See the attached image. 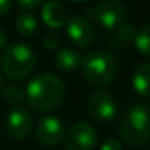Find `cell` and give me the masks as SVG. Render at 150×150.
<instances>
[{"label":"cell","instance_id":"6da1fadb","mask_svg":"<svg viewBox=\"0 0 150 150\" xmlns=\"http://www.w3.org/2000/svg\"><path fill=\"white\" fill-rule=\"evenodd\" d=\"M64 91L66 88L60 77L51 73H41L26 85L25 96L29 106L37 112H50L61 103Z\"/></svg>","mask_w":150,"mask_h":150},{"label":"cell","instance_id":"7a4b0ae2","mask_svg":"<svg viewBox=\"0 0 150 150\" xmlns=\"http://www.w3.org/2000/svg\"><path fill=\"white\" fill-rule=\"evenodd\" d=\"M120 134L130 146H142L150 140V106L136 103L128 108L120 124Z\"/></svg>","mask_w":150,"mask_h":150},{"label":"cell","instance_id":"3957f363","mask_svg":"<svg viewBox=\"0 0 150 150\" xmlns=\"http://www.w3.org/2000/svg\"><path fill=\"white\" fill-rule=\"evenodd\" d=\"M82 71L92 86H106L117 76V61L112 54L105 51H92L82 60Z\"/></svg>","mask_w":150,"mask_h":150},{"label":"cell","instance_id":"277c9868","mask_svg":"<svg viewBox=\"0 0 150 150\" xmlns=\"http://www.w3.org/2000/svg\"><path fill=\"white\" fill-rule=\"evenodd\" d=\"M35 52L23 42L9 45L1 55V69L12 80L25 79L35 67Z\"/></svg>","mask_w":150,"mask_h":150},{"label":"cell","instance_id":"5b68a950","mask_svg":"<svg viewBox=\"0 0 150 150\" xmlns=\"http://www.w3.org/2000/svg\"><path fill=\"white\" fill-rule=\"evenodd\" d=\"M86 15L105 29H115L124 23L125 7L120 0H102L95 7L86 9Z\"/></svg>","mask_w":150,"mask_h":150},{"label":"cell","instance_id":"8992f818","mask_svg":"<svg viewBox=\"0 0 150 150\" xmlns=\"http://www.w3.org/2000/svg\"><path fill=\"white\" fill-rule=\"evenodd\" d=\"M98 143L96 130L88 122H77L66 133L67 150H92Z\"/></svg>","mask_w":150,"mask_h":150},{"label":"cell","instance_id":"52a82bcc","mask_svg":"<svg viewBox=\"0 0 150 150\" xmlns=\"http://www.w3.org/2000/svg\"><path fill=\"white\" fill-rule=\"evenodd\" d=\"M88 109L91 115L99 122H109L117 114V102L109 92H95L88 100Z\"/></svg>","mask_w":150,"mask_h":150},{"label":"cell","instance_id":"ba28073f","mask_svg":"<svg viewBox=\"0 0 150 150\" xmlns=\"http://www.w3.org/2000/svg\"><path fill=\"white\" fill-rule=\"evenodd\" d=\"M66 34L69 40L77 47H88L95 40V29L92 23L83 16H71L66 22Z\"/></svg>","mask_w":150,"mask_h":150},{"label":"cell","instance_id":"9c48e42d","mask_svg":"<svg viewBox=\"0 0 150 150\" xmlns=\"http://www.w3.org/2000/svg\"><path fill=\"white\" fill-rule=\"evenodd\" d=\"M35 136L42 146H57L64 137V125L57 117H45L40 120Z\"/></svg>","mask_w":150,"mask_h":150},{"label":"cell","instance_id":"30bf717a","mask_svg":"<svg viewBox=\"0 0 150 150\" xmlns=\"http://www.w3.org/2000/svg\"><path fill=\"white\" fill-rule=\"evenodd\" d=\"M32 127L31 114L25 108H13L6 117V131L15 140L25 139Z\"/></svg>","mask_w":150,"mask_h":150},{"label":"cell","instance_id":"8fae6325","mask_svg":"<svg viewBox=\"0 0 150 150\" xmlns=\"http://www.w3.org/2000/svg\"><path fill=\"white\" fill-rule=\"evenodd\" d=\"M42 21L51 29H58L67 22V12L57 0H50L42 7Z\"/></svg>","mask_w":150,"mask_h":150},{"label":"cell","instance_id":"7c38bea8","mask_svg":"<svg viewBox=\"0 0 150 150\" xmlns=\"http://www.w3.org/2000/svg\"><path fill=\"white\" fill-rule=\"evenodd\" d=\"M133 89L142 98H150V63H142L133 73Z\"/></svg>","mask_w":150,"mask_h":150},{"label":"cell","instance_id":"4fadbf2b","mask_svg":"<svg viewBox=\"0 0 150 150\" xmlns=\"http://www.w3.org/2000/svg\"><path fill=\"white\" fill-rule=\"evenodd\" d=\"M82 63V57L74 48L66 47L55 54V64L63 71H74Z\"/></svg>","mask_w":150,"mask_h":150},{"label":"cell","instance_id":"5bb4252c","mask_svg":"<svg viewBox=\"0 0 150 150\" xmlns=\"http://www.w3.org/2000/svg\"><path fill=\"white\" fill-rule=\"evenodd\" d=\"M136 29L131 23H121L118 28L114 29V34L109 37V44L114 47H122L128 41L134 40Z\"/></svg>","mask_w":150,"mask_h":150},{"label":"cell","instance_id":"9a60e30c","mask_svg":"<svg viewBox=\"0 0 150 150\" xmlns=\"http://www.w3.org/2000/svg\"><path fill=\"white\" fill-rule=\"evenodd\" d=\"M15 25H16V31L23 35V37H31L35 34L37 28H38V22L35 19L34 15L28 13V12H23V13H19L16 21H15Z\"/></svg>","mask_w":150,"mask_h":150},{"label":"cell","instance_id":"2e32d148","mask_svg":"<svg viewBox=\"0 0 150 150\" xmlns=\"http://www.w3.org/2000/svg\"><path fill=\"white\" fill-rule=\"evenodd\" d=\"M134 45L142 54L150 57V23H146L136 32Z\"/></svg>","mask_w":150,"mask_h":150},{"label":"cell","instance_id":"e0dca14e","mask_svg":"<svg viewBox=\"0 0 150 150\" xmlns=\"http://www.w3.org/2000/svg\"><path fill=\"white\" fill-rule=\"evenodd\" d=\"M25 99V92L19 86H7L1 91V100L9 105H21Z\"/></svg>","mask_w":150,"mask_h":150},{"label":"cell","instance_id":"ac0fdd59","mask_svg":"<svg viewBox=\"0 0 150 150\" xmlns=\"http://www.w3.org/2000/svg\"><path fill=\"white\" fill-rule=\"evenodd\" d=\"M42 42H44V45L48 50H55L58 47V44H60V34L55 29H51L48 32H45Z\"/></svg>","mask_w":150,"mask_h":150},{"label":"cell","instance_id":"d6986e66","mask_svg":"<svg viewBox=\"0 0 150 150\" xmlns=\"http://www.w3.org/2000/svg\"><path fill=\"white\" fill-rule=\"evenodd\" d=\"M100 150H122V144L120 140L117 139H108L102 146H100Z\"/></svg>","mask_w":150,"mask_h":150},{"label":"cell","instance_id":"ffe728a7","mask_svg":"<svg viewBox=\"0 0 150 150\" xmlns=\"http://www.w3.org/2000/svg\"><path fill=\"white\" fill-rule=\"evenodd\" d=\"M18 6L23 7V9H35L38 7L44 0H15Z\"/></svg>","mask_w":150,"mask_h":150},{"label":"cell","instance_id":"44dd1931","mask_svg":"<svg viewBox=\"0 0 150 150\" xmlns=\"http://www.w3.org/2000/svg\"><path fill=\"white\" fill-rule=\"evenodd\" d=\"M10 10V0H0V15H4Z\"/></svg>","mask_w":150,"mask_h":150},{"label":"cell","instance_id":"7402d4cb","mask_svg":"<svg viewBox=\"0 0 150 150\" xmlns=\"http://www.w3.org/2000/svg\"><path fill=\"white\" fill-rule=\"evenodd\" d=\"M6 38H7V37H6V32L0 28V50L4 47V44H6Z\"/></svg>","mask_w":150,"mask_h":150},{"label":"cell","instance_id":"603a6c76","mask_svg":"<svg viewBox=\"0 0 150 150\" xmlns=\"http://www.w3.org/2000/svg\"><path fill=\"white\" fill-rule=\"evenodd\" d=\"M69 1H73V3H80V1H85V0H69Z\"/></svg>","mask_w":150,"mask_h":150},{"label":"cell","instance_id":"cb8c5ba5","mask_svg":"<svg viewBox=\"0 0 150 150\" xmlns=\"http://www.w3.org/2000/svg\"><path fill=\"white\" fill-rule=\"evenodd\" d=\"M1 86H3V77L0 76V89H1Z\"/></svg>","mask_w":150,"mask_h":150}]
</instances>
